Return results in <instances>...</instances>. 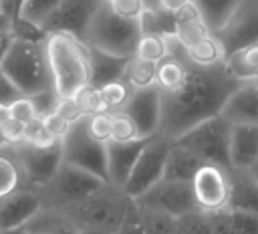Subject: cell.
<instances>
[{"instance_id": "cell-1", "label": "cell", "mask_w": 258, "mask_h": 234, "mask_svg": "<svg viewBox=\"0 0 258 234\" xmlns=\"http://www.w3.org/2000/svg\"><path fill=\"white\" fill-rule=\"evenodd\" d=\"M238 85L240 81L228 73L224 63L212 67L189 65L183 83L175 91H161L159 133L175 139L200 121L218 115Z\"/></svg>"}, {"instance_id": "cell-2", "label": "cell", "mask_w": 258, "mask_h": 234, "mask_svg": "<svg viewBox=\"0 0 258 234\" xmlns=\"http://www.w3.org/2000/svg\"><path fill=\"white\" fill-rule=\"evenodd\" d=\"M52 87L60 97H73L91 79L89 44L69 32H48L44 40Z\"/></svg>"}, {"instance_id": "cell-3", "label": "cell", "mask_w": 258, "mask_h": 234, "mask_svg": "<svg viewBox=\"0 0 258 234\" xmlns=\"http://www.w3.org/2000/svg\"><path fill=\"white\" fill-rule=\"evenodd\" d=\"M131 204L133 198H129L121 188L105 182L85 200L67 206L62 210L75 220L79 228H99V230L117 232Z\"/></svg>"}, {"instance_id": "cell-4", "label": "cell", "mask_w": 258, "mask_h": 234, "mask_svg": "<svg viewBox=\"0 0 258 234\" xmlns=\"http://www.w3.org/2000/svg\"><path fill=\"white\" fill-rule=\"evenodd\" d=\"M141 34H143V28L139 18L119 16L109 2H101V6L97 8L87 28L85 42L105 52L129 58L135 54Z\"/></svg>"}, {"instance_id": "cell-5", "label": "cell", "mask_w": 258, "mask_h": 234, "mask_svg": "<svg viewBox=\"0 0 258 234\" xmlns=\"http://www.w3.org/2000/svg\"><path fill=\"white\" fill-rule=\"evenodd\" d=\"M2 69L14 81V85L28 97L52 87V75H50L44 42L14 38L2 63Z\"/></svg>"}, {"instance_id": "cell-6", "label": "cell", "mask_w": 258, "mask_h": 234, "mask_svg": "<svg viewBox=\"0 0 258 234\" xmlns=\"http://www.w3.org/2000/svg\"><path fill=\"white\" fill-rule=\"evenodd\" d=\"M232 125L234 123H230L222 113H218V115L204 119L198 125L189 127L185 133H181L173 141L191 149L206 163H216L226 169H232V163H230Z\"/></svg>"}, {"instance_id": "cell-7", "label": "cell", "mask_w": 258, "mask_h": 234, "mask_svg": "<svg viewBox=\"0 0 258 234\" xmlns=\"http://www.w3.org/2000/svg\"><path fill=\"white\" fill-rule=\"evenodd\" d=\"M103 184H105V180L97 178L95 173L62 161L60 167L56 169V173L42 188H38V194H40L44 206L67 208V206H73V204L85 200L89 194H93Z\"/></svg>"}, {"instance_id": "cell-8", "label": "cell", "mask_w": 258, "mask_h": 234, "mask_svg": "<svg viewBox=\"0 0 258 234\" xmlns=\"http://www.w3.org/2000/svg\"><path fill=\"white\" fill-rule=\"evenodd\" d=\"M62 161L83 167L107 182V147L87 129V115L71 123L62 137Z\"/></svg>"}, {"instance_id": "cell-9", "label": "cell", "mask_w": 258, "mask_h": 234, "mask_svg": "<svg viewBox=\"0 0 258 234\" xmlns=\"http://www.w3.org/2000/svg\"><path fill=\"white\" fill-rule=\"evenodd\" d=\"M171 145H173V139L163 133H155L153 137L147 139V143L143 145V149L129 173L127 184L123 186V192L129 198H133V200L139 198L143 192H147L159 180H163L165 161H167Z\"/></svg>"}, {"instance_id": "cell-10", "label": "cell", "mask_w": 258, "mask_h": 234, "mask_svg": "<svg viewBox=\"0 0 258 234\" xmlns=\"http://www.w3.org/2000/svg\"><path fill=\"white\" fill-rule=\"evenodd\" d=\"M16 155L28 188H42L62 163V139L52 147H38L26 139L10 145Z\"/></svg>"}, {"instance_id": "cell-11", "label": "cell", "mask_w": 258, "mask_h": 234, "mask_svg": "<svg viewBox=\"0 0 258 234\" xmlns=\"http://www.w3.org/2000/svg\"><path fill=\"white\" fill-rule=\"evenodd\" d=\"M135 204L141 208L165 212L173 218L198 210L191 182H171V180H159L139 198H135Z\"/></svg>"}, {"instance_id": "cell-12", "label": "cell", "mask_w": 258, "mask_h": 234, "mask_svg": "<svg viewBox=\"0 0 258 234\" xmlns=\"http://www.w3.org/2000/svg\"><path fill=\"white\" fill-rule=\"evenodd\" d=\"M214 34L222 42L226 56L258 42V0H240L224 26Z\"/></svg>"}, {"instance_id": "cell-13", "label": "cell", "mask_w": 258, "mask_h": 234, "mask_svg": "<svg viewBox=\"0 0 258 234\" xmlns=\"http://www.w3.org/2000/svg\"><path fill=\"white\" fill-rule=\"evenodd\" d=\"M191 188L200 210L204 212L224 210L230 198V169L216 163H204L194 176Z\"/></svg>"}, {"instance_id": "cell-14", "label": "cell", "mask_w": 258, "mask_h": 234, "mask_svg": "<svg viewBox=\"0 0 258 234\" xmlns=\"http://www.w3.org/2000/svg\"><path fill=\"white\" fill-rule=\"evenodd\" d=\"M103 0H62L42 22L48 32H69L85 40L87 28Z\"/></svg>"}, {"instance_id": "cell-15", "label": "cell", "mask_w": 258, "mask_h": 234, "mask_svg": "<svg viewBox=\"0 0 258 234\" xmlns=\"http://www.w3.org/2000/svg\"><path fill=\"white\" fill-rule=\"evenodd\" d=\"M121 111L135 121L141 137H153L161 127V89L157 85L135 89Z\"/></svg>"}, {"instance_id": "cell-16", "label": "cell", "mask_w": 258, "mask_h": 234, "mask_svg": "<svg viewBox=\"0 0 258 234\" xmlns=\"http://www.w3.org/2000/svg\"><path fill=\"white\" fill-rule=\"evenodd\" d=\"M44 206L38 190L18 188L0 198V234L22 228Z\"/></svg>"}, {"instance_id": "cell-17", "label": "cell", "mask_w": 258, "mask_h": 234, "mask_svg": "<svg viewBox=\"0 0 258 234\" xmlns=\"http://www.w3.org/2000/svg\"><path fill=\"white\" fill-rule=\"evenodd\" d=\"M149 137H139V139H131V141H107V182L121 188L127 184L129 173L143 149V145L147 143Z\"/></svg>"}, {"instance_id": "cell-18", "label": "cell", "mask_w": 258, "mask_h": 234, "mask_svg": "<svg viewBox=\"0 0 258 234\" xmlns=\"http://www.w3.org/2000/svg\"><path fill=\"white\" fill-rule=\"evenodd\" d=\"M230 123H258V85L240 83L226 99L220 111Z\"/></svg>"}, {"instance_id": "cell-19", "label": "cell", "mask_w": 258, "mask_h": 234, "mask_svg": "<svg viewBox=\"0 0 258 234\" xmlns=\"http://www.w3.org/2000/svg\"><path fill=\"white\" fill-rule=\"evenodd\" d=\"M226 208L236 212L258 214V180L252 173V169H230V198Z\"/></svg>"}, {"instance_id": "cell-20", "label": "cell", "mask_w": 258, "mask_h": 234, "mask_svg": "<svg viewBox=\"0 0 258 234\" xmlns=\"http://www.w3.org/2000/svg\"><path fill=\"white\" fill-rule=\"evenodd\" d=\"M258 161V123H234L230 137L232 167L250 169Z\"/></svg>"}, {"instance_id": "cell-21", "label": "cell", "mask_w": 258, "mask_h": 234, "mask_svg": "<svg viewBox=\"0 0 258 234\" xmlns=\"http://www.w3.org/2000/svg\"><path fill=\"white\" fill-rule=\"evenodd\" d=\"M24 234H79L75 220L56 206H42L24 226Z\"/></svg>"}, {"instance_id": "cell-22", "label": "cell", "mask_w": 258, "mask_h": 234, "mask_svg": "<svg viewBox=\"0 0 258 234\" xmlns=\"http://www.w3.org/2000/svg\"><path fill=\"white\" fill-rule=\"evenodd\" d=\"M206 161L196 155L191 149L179 145L173 141L167 161H165V171H163V180H171V182H191L194 176L198 173V169L204 165Z\"/></svg>"}, {"instance_id": "cell-23", "label": "cell", "mask_w": 258, "mask_h": 234, "mask_svg": "<svg viewBox=\"0 0 258 234\" xmlns=\"http://www.w3.org/2000/svg\"><path fill=\"white\" fill-rule=\"evenodd\" d=\"M208 34H212V30L194 0L175 12V36L183 46H191Z\"/></svg>"}, {"instance_id": "cell-24", "label": "cell", "mask_w": 258, "mask_h": 234, "mask_svg": "<svg viewBox=\"0 0 258 234\" xmlns=\"http://www.w3.org/2000/svg\"><path fill=\"white\" fill-rule=\"evenodd\" d=\"M89 54H91V79H89L91 85L101 87L105 83L123 79L129 58L105 52V50L95 48V46H89Z\"/></svg>"}, {"instance_id": "cell-25", "label": "cell", "mask_w": 258, "mask_h": 234, "mask_svg": "<svg viewBox=\"0 0 258 234\" xmlns=\"http://www.w3.org/2000/svg\"><path fill=\"white\" fill-rule=\"evenodd\" d=\"M210 216L214 234H258V214L224 208L210 212Z\"/></svg>"}, {"instance_id": "cell-26", "label": "cell", "mask_w": 258, "mask_h": 234, "mask_svg": "<svg viewBox=\"0 0 258 234\" xmlns=\"http://www.w3.org/2000/svg\"><path fill=\"white\" fill-rule=\"evenodd\" d=\"M224 65H226L228 73L234 79H238L240 83L256 79L258 77V42L234 50L232 54L226 56Z\"/></svg>"}, {"instance_id": "cell-27", "label": "cell", "mask_w": 258, "mask_h": 234, "mask_svg": "<svg viewBox=\"0 0 258 234\" xmlns=\"http://www.w3.org/2000/svg\"><path fill=\"white\" fill-rule=\"evenodd\" d=\"M189 65H191V63H189L187 56H173V54H167L165 58H161V61L157 63L155 85H157L163 93L175 91V89L183 83Z\"/></svg>"}, {"instance_id": "cell-28", "label": "cell", "mask_w": 258, "mask_h": 234, "mask_svg": "<svg viewBox=\"0 0 258 234\" xmlns=\"http://www.w3.org/2000/svg\"><path fill=\"white\" fill-rule=\"evenodd\" d=\"M18 188H28V184L10 145H4L0 149V198L12 194Z\"/></svg>"}, {"instance_id": "cell-29", "label": "cell", "mask_w": 258, "mask_h": 234, "mask_svg": "<svg viewBox=\"0 0 258 234\" xmlns=\"http://www.w3.org/2000/svg\"><path fill=\"white\" fill-rule=\"evenodd\" d=\"M187 58L191 65H200V67H212L218 63L226 61V52L222 42L218 40V36L212 32L208 36H204L202 40L194 42L191 46H185Z\"/></svg>"}, {"instance_id": "cell-30", "label": "cell", "mask_w": 258, "mask_h": 234, "mask_svg": "<svg viewBox=\"0 0 258 234\" xmlns=\"http://www.w3.org/2000/svg\"><path fill=\"white\" fill-rule=\"evenodd\" d=\"M155 73H157V63L139 58V56H129L125 75L123 79L133 87V89H145L155 85Z\"/></svg>"}, {"instance_id": "cell-31", "label": "cell", "mask_w": 258, "mask_h": 234, "mask_svg": "<svg viewBox=\"0 0 258 234\" xmlns=\"http://www.w3.org/2000/svg\"><path fill=\"white\" fill-rule=\"evenodd\" d=\"M194 2L200 8L210 30L216 32L224 26V22L228 20V16L232 14V10L236 8L240 0H194Z\"/></svg>"}, {"instance_id": "cell-32", "label": "cell", "mask_w": 258, "mask_h": 234, "mask_svg": "<svg viewBox=\"0 0 258 234\" xmlns=\"http://www.w3.org/2000/svg\"><path fill=\"white\" fill-rule=\"evenodd\" d=\"M99 91H101V97H103V103H105L107 111H121L127 105V101L131 99L135 89L125 79H117V81L101 85Z\"/></svg>"}, {"instance_id": "cell-33", "label": "cell", "mask_w": 258, "mask_h": 234, "mask_svg": "<svg viewBox=\"0 0 258 234\" xmlns=\"http://www.w3.org/2000/svg\"><path fill=\"white\" fill-rule=\"evenodd\" d=\"M141 28L143 32H155V34H175V14H169L161 8L147 6L141 14Z\"/></svg>"}, {"instance_id": "cell-34", "label": "cell", "mask_w": 258, "mask_h": 234, "mask_svg": "<svg viewBox=\"0 0 258 234\" xmlns=\"http://www.w3.org/2000/svg\"><path fill=\"white\" fill-rule=\"evenodd\" d=\"M169 52L167 48V36L165 34H155V32H143L137 48H135V56L151 61V63H159L161 58H165Z\"/></svg>"}, {"instance_id": "cell-35", "label": "cell", "mask_w": 258, "mask_h": 234, "mask_svg": "<svg viewBox=\"0 0 258 234\" xmlns=\"http://www.w3.org/2000/svg\"><path fill=\"white\" fill-rule=\"evenodd\" d=\"M177 234H214L212 216L204 210H194L177 218Z\"/></svg>"}, {"instance_id": "cell-36", "label": "cell", "mask_w": 258, "mask_h": 234, "mask_svg": "<svg viewBox=\"0 0 258 234\" xmlns=\"http://www.w3.org/2000/svg\"><path fill=\"white\" fill-rule=\"evenodd\" d=\"M10 32H12L14 38L30 40V42H44L46 36H48V30L42 24H38L34 20H28V18H24L20 14L10 20Z\"/></svg>"}, {"instance_id": "cell-37", "label": "cell", "mask_w": 258, "mask_h": 234, "mask_svg": "<svg viewBox=\"0 0 258 234\" xmlns=\"http://www.w3.org/2000/svg\"><path fill=\"white\" fill-rule=\"evenodd\" d=\"M143 214V222H145V230L147 234H177V218L165 214V212H157V210H149V208H141Z\"/></svg>"}, {"instance_id": "cell-38", "label": "cell", "mask_w": 258, "mask_h": 234, "mask_svg": "<svg viewBox=\"0 0 258 234\" xmlns=\"http://www.w3.org/2000/svg\"><path fill=\"white\" fill-rule=\"evenodd\" d=\"M139 129L135 121L125 111H111V139L113 141H131L139 139Z\"/></svg>"}, {"instance_id": "cell-39", "label": "cell", "mask_w": 258, "mask_h": 234, "mask_svg": "<svg viewBox=\"0 0 258 234\" xmlns=\"http://www.w3.org/2000/svg\"><path fill=\"white\" fill-rule=\"evenodd\" d=\"M73 97L77 99V103H79V107L83 109L85 115H95V113H103V111H107L99 87H95V85H91V83L83 85Z\"/></svg>"}, {"instance_id": "cell-40", "label": "cell", "mask_w": 258, "mask_h": 234, "mask_svg": "<svg viewBox=\"0 0 258 234\" xmlns=\"http://www.w3.org/2000/svg\"><path fill=\"white\" fill-rule=\"evenodd\" d=\"M62 0H24L18 14L24 16V18H28V20H34V22L42 24L54 12V8Z\"/></svg>"}, {"instance_id": "cell-41", "label": "cell", "mask_w": 258, "mask_h": 234, "mask_svg": "<svg viewBox=\"0 0 258 234\" xmlns=\"http://www.w3.org/2000/svg\"><path fill=\"white\" fill-rule=\"evenodd\" d=\"M87 129L97 141H111V111L87 115Z\"/></svg>"}, {"instance_id": "cell-42", "label": "cell", "mask_w": 258, "mask_h": 234, "mask_svg": "<svg viewBox=\"0 0 258 234\" xmlns=\"http://www.w3.org/2000/svg\"><path fill=\"white\" fill-rule=\"evenodd\" d=\"M30 99H32V103H34L36 115H38V117H44V115L56 111L58 101H60V95L54 91V87H48V89H44V91H40V93L30 95Z\"/></svg>"}, {"instance_id": "cell-43", "label": "cell", "mask_w": 258, "mask_h": 234, "mask_svg": "<svg viewBox=\"0 0 258 234\" xmlns=\"http://www.w3.org/2000/svg\"><path fill=\"white\" fill-rule=\"evenodd\" d=\"M117 234H147L145 222H143V214H141L139 206L135 204V200H133V204H131V208H129V212H127V216H125V220L121 224V228L117 230Z\"/></svg>"}, {"instance_id": "cell-44", "label": "cell", "mask_w": 258, "mask_h": 234, "mask_svg": "<svg viewBox=\"0 0 258 234\" xmlns=\"http://www.w3.org/2000/svg\"><path fill=\"white\" fill-rule=\"evenodd\" d=\"M10 115H12V119H16L20 123H28L34 117H38L36 109H34V103L28 95H22V97H18L16 101L10 103Z\"/></svg>"}, {"instance_id": "cell-45", "label": "cell", "mask_w": 258, "mask_h": 234, "mask_svg": "<svg viewBox=\"0 0 258 234\" xmlns=\"http://www.w3.org/2000/svg\"><path fill=\"white\" fill-rule=\"evenodd\" d=\"M109 4L119 16H125V18H141V14L147 8L145 0H113Z\"/></svg>"}, {"instance_id": "cell-46", "label": "cell", "mask_w": 258, "mask_h": 234, "mask_svg": "<svg viewBox=\"0 0 258 234\" xmlns=\"http://www.w3.org/2000/svg\"><path fill=\"white\" fill-rule=\"evenodd\" d=\"M24 93L14 85V81L4 73V69L0 67V103L10 105L12 101H16L18 97H22Z\"/></svg>"}, {"instance_id": "cell-47", "label": "cell", "mask_w": 258, "mask_h": 234, "mask_svg": "<svg viewBox=\"0 0 258 234\" xmlns=\"http://www.w3.org/2000/svg\"><path fill=\"white\" fill-rule=\"evenodd\" d=\"M56 113H60L69 123H75V121H79V119L85 117V113L79 107V103H77L75 97H60L58 107H56Z\"/></svg>"}, {"instance_id": "cell-48", "label": "cell", "mask_w": 258, "mask_h": 234, "mask_svg": "<svg viewBox=\"0 0 258 234\" xmlns=\"http://www.w3.org/2000/svg\"><path fill=\"white\" fill-rule=\"evenodd\" d=\"M42 123H44V127H46L50 133H54L56 137H64V133H67L69 127H71V123H69L60 113H56V111L44 115V117H42Z\"/></svg>"}, {"instance_id": "cell-49", "label": "cell", "mask_w": 258, "mask_h": 234, "mask_svg": "<svg viewBox=\"0 0 258 234\" xmlns=\"http://www.w3.org/2000/svg\"><path fill=\"white\" fill-rule=\"evenodd\" d=\"M0 131H2V135H4V139H6L8 145L18 143V141L24 139V123H20V121H16V119H10Z\"/></svg>"}, {"instance_id": "cell-50", "label": "cell", "mask_w": 258, "mask_h": 234, "mask_svg": "<svg viewBox=\"0 0 258 234\" xmlns=\"http://www.w3.org/2000/svg\"><path fill=\"white\" fill-rule=\"evenodd\" d=\"M191 0H155V4L151 6V8H161V10H165V12H169V14H175V12H179L185 4H189Z\"/></svg>"}, {"instance_id": "cell-51", "label": "cell", "mask_w": 258, "mask_h": 234, "mask_svg": "<svg viewBox=\"0 0 258 234\" xmlns=\"http://www.w3.org/2000/svg\"><path fill=\"white\" fill-rule=\"evenodd\" d=\"M12 42H14V36H12V32H10V28L0 30V67H2V63H4V58H6V54H8V50H10Z\"/></svg>"}, {"instance_id": "cell-52", "label": "cell", "mask_w": 258, "mask_h": 234, "mask_svg": "<svg viewBox=\"0 0 258 234\" xmlns=\"http://www.w3.org/2000/svg\"><path fill=\"white\" fill-rule=\"evenodd\" d=\"M10 119H12V115H10V105L0 103V129H2Z\"/></svg>"}, {"instance_id": "cell-53", "label": "cell", "mask_w": 258, "mask_h": 234, "mask_svg": "<svg viewBox=\"0 0 258 234\" xmlns=\"http://www.w3.org/2000/svg\"><path fill=\"white\" fill-rule=\"evenodd\" d=\"M79 234H117V232H109V230H99V228H81Z\"/></svg>"}, {"instance_id": "cell-54", "label": "cell", "mask_w": 258, "mask_h": 234, "mask_svg": "<svg viewBox=\"0 0 258 234\" xmlns=\"http://www.w3.org/2000/svg\"><path fill=\"white\" fill-rule=\"evenodd\" d=\"M4 28H10V18H8V14L0 8V30H4Z\"/></svg>"}, {"instance_id": "cell-55", "label": "cell", "mask_w": 258, "mask_h": 234, "mask_svg": "<svg viewBox=\"0 0 258 234\" xmlns=\"http://www.w3.org/2000/svg\"><path fill=\"white\" fill-rule=\"evenodd\" d=\"M250 169H252V173H254V176H256V180H258V161H256V163H254Z\"/></svg>"}, {"instance_id": "cell-56", "label": "cell", "mask_w": 258, "mask_h": 234, "mask_svg": "<svg viewBox=\"0 0 258 234\" xmlns=\"http://www.w3.org/2000/svg\"><path fill=\"white\" fill-rule=\"evenodd\" d=\"M2 234H24V230L18 228V230H10V232H2Z\"/></svg>"}, {"instance_id": "cell-57", "label": "cell", "mask_w": 258, "mask_h": 234, "mask_svg": "<svg viewBox=\"0 0 258 234\" xmlns=\"http://www.w3.org/2000/svg\"><path fill=\"white\" fill-rule=\"evenodd\" d=\"M145 2H147V6H153L155 4V0H145Z\"/></svg>"}, {"instance_id": "cell-58", "label": "cell", "mask_w": 258, "mask_h": 234, "mask_svg": "<svg viewBox=\"0 0 258 234\" xmlns=\"http://www.w3.org/2000/svg\"><path fill=\"white\" fill-rule=\"evenodd\" d=\"M103 2H113V0H103Z\"/></svg>"}, {"instance_id": "cell-59", "label": "cell", "mask_w": 258, "mask_h": 234, "mask_svg": "<svg viewBox=\"0 0 258 234\" xmlns=\"http://www.w3.org/2000/svg\"><path fill=\"white\" fill-rule=\"evenodd\" d=\"M0 2H2V0H0Z\"/></svg>"}]
</instances>
